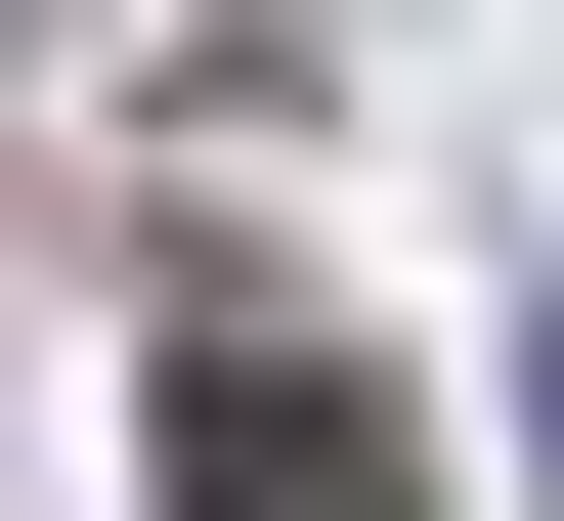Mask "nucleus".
<instances>
[{"label": "nucleus", "instance_id": "nucleus-1", "mask_svg": "<svg viewBox=\"0 0 564 521\" xmlns=\"http://www.w3.org/2000/svg\"><path fill=\"white\" fill-rule=\"evenodd\" d=\"M174 521H434V435L348 348H174Z\"/></svg>", "mask_w": 564, "mask_h": 521}]
</instances>
